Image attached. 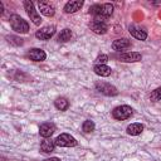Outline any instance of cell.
Returning <instances> with one entry per match:
<instances>
[{
	"label": "cell",
	"instance_id": "cell-1",
	"mask_svg": "<svg viewBox=\"0 0 161 161\" xmlns=\"http://www.w3.org/2000/svg\"><path fill=\"white\" fill-rule=\"evenodd\" d=\"M89 13L94 15V19H99V20H106L108 16L112 15L113 13V5L109 3L102 4V5H92L89 8Z\"/></svg>",
	"mask_w": 161,
	"mask_h": 161
},
{
	"label": "cell",
	"instance_id": "cell-2",
	"mask_svg": "<svg viewBox=\"0 0 161 161\" xmlns=\"http://www.w3.org/2000/svg\"><path fill=\"white\" fill-rule=\"evenodd\" d=\"M9 21H10V26H11L13 30H15L16 33L25 34V33L29 31V24H28L26 20H24L21 16H19V15H16V14H13V15H10Z\"/></svg>",
	"mask_w": 161,
	"mask_h": 161
},
{
	"label": "cell",
	"instance_id": "cell-3",
	"mask_svg": "<svg viewBox=\"0 0 161 161\" xmlns=\"http://www.w3.org/2000/svg\"><path fill=\"white\" fill-rule=\"evenodd\" d=\"M132 113H133V109H132L130 106H126V104L118 106V107L113 108V111H112L113 118L119 119V121H123V119L130 118V117L132 116Z\"/></svg>",
	"mask_w": 161,
	"mask_h": 161
},
{
	"label": "cell",
	"instance_id": "cell-4",
	"mask_svg": "<svg viewBox=\"0 0 161 161\" xmlns=\"http://www.w3.org/2000/svg\"><path fill=\"white\" fill-rule=\"evenodd\" d=\"M96 89L104 94V96H117L118 94V91L114 86H112L111 83H107V82H97L96 83Z\"/></svg>",
	"mask_w": 161,
	"mask_h": 161
},
{
	"label": "cell",
	"instance_id": "cell-5",
	"mask_svg": "<svg viewBox=\"0 0 161 161\" xmlns=\"http://www.w3.org/2000/svg\"><path fill=\"white\" fill-rule=\"evenodd\" d=\"M55 145L59 147H74L77 146V140L68 133H62L55 138Z\"/></svg>",
	"mask_w": 161,
	"mask_h": 161
},
{
	"label": "cell",
	"instance_id": "cell-6",
	"mask_svg": "<svg viewBox=\"0 0 161 161\" xmlns=\"http://www.w3.org/2000/svg\"><path fill=\"white\" fill-rule=\"evenodd\" d=\"M24 9L26 10L28 15L30 16V20H31L35 25H40V23H42V18H40V15L38 14V11L35 10L34 4H33L30 0H25V1H24Z\"/></svg>",
	"mask_w": 161,
	"mask_h": 161
},
{
	"label": "cell",
	"instance_id": "cell-7",
	"mask_svg": "<svg viewBox=\"0 0 161 161\" xmlns=\"http://www.w3.org/2000/svg\"><path fill=\"white\" fill-rule=\"evenodd\" d=\"M89 28L96 34H106L108 30V25L106 20H99V19H93L89 23Z\"/></svg>",
	"mask_w": 161,
	"mask_h": 161
},
{
	"label": "cell",
	"instance_id": "cell-8",
	"mask_svg": "<svg viewBox=\"0 0 161 161\" xmlns=\"http://www.w3.org/2000/svg\"><path fill=\"white\" fill-rule=\"evenodd\" d=\"M54 34H55V26L54 25H47V26H43L42 29L36 30L35 36L38 39H40V40H48Z\"/></svg>",
	"mask_w": 161,
	"mask_h": 161
},
{
	"label": "cell",
	"instance_id": "cell-9",
	"mask_svg": "<svg viewBox=\"0 0 161 161\" xmlns=\"http://www.w3.org/2000/svg\"><path fill=\"white\" fill-rule=\"evenodd\" d=\"M117 59L125 63H135V62L141 60L142 55L141 53H137V52H126V53H121L119 55H117Z\"/></svg>",
	"mask_w": 161,
	"mask_h": 161
},
{
	"label": "cell",
	"instance_id": "cell-10",
	"mask_svg": "<svg viewBox=\"0 0 161 161\" xmlns=\"http://www.w3.org/2000/svg\"><path fill=\"white\" fill-rule=\"evenodd\" d=\"M128 31L133 38H136L138 40H146V38H147V31L143 28H141L140 25H136V24L130 25Z\"/></svg>",
	"mask_w": 161,
	"mask_h": 161
},
{
	"label": "cell",
	"instance_id": "cell-11",
	"mask_svg": "<svg viewBox=\"0 0 161 161\" xmlns=\"http://www.w3.org/2000/svg\"><path fill=\"white\" fill-rule=\"evenodd\" d=\"M132 43L130 39L127 38H119V39H116L113 40L112 43V49L116 50V52H122V50H126L128 48H131Z\"/></svg>",
	"mask_w": 161,
	"mask_h": 161
},
{
	"label": "cell",
	"instance_id": "cell-12",
	"mask_svg": "<svg viewBox=\"0 0 161 161\" xmlns=\"http://www.w3.org/2000/svg\"><path fill=\"white\" fill-rule=\"evenodd\" d=\"M54 131H55V126H54V123H52V122H45V123H43V125L39 127V135H40L42 137H44V138L50 137V136L54 133Z\"/></svg>",
	"mask_w": 161,
	"mask_h": 161
},
{
	"label": "cell",
	"instance_id": "cell-13",
	"mask_svg": "<svg viewBox=\"0 0 161 161\" xmlns=\"http://www.w3.org/2000/svg\"><path fill=\"white\" fill-rule=\"evenodd\" d=\"M38 8H39L40 13L43 15H45V16H53L54 13H55L54 6L48 1H39L38 3Z\"/></svg>",
	"mask_w": 161,
	"mask_h": 161
},
{
	"label": "cell",
	"instance_id": "cell-14",
	"mask_svg": "<svg viewBox=\"0 0 161 161\" xmlns=\"http://www.w3.org/2000/svg\"><path fill=\"white\" fill-rule=\"evenodd\" d=\"M28 57H29L31 60H34V62H42V60H44V59L47 58V54H45V52H44L43 49L33 48V49H30V50L28 52Z\"/></svg>",
	"mask_w": 161,
	"mask_h": 161
},
{
	"label": "cell",
	"instance_id": "cell-15",
	"mask_svg": "<svg viewBox=\"0 0 161 161\" xmlns=\"http://www.w3.org/2000/svg\"><path fill=\"white\" fill-rule=\"evenodd\" d=\"M82 6H83V1L82 0H72V1H68L64 5V11L67 14H73V13L78 11Z\"/></svg>",
	"mask_w": 161,
	"mask_h": 161
},
{
	"label": "cell",
	"instance_id": "cell-16",
	"mask_svg": "<svg viewBox=\"0 0 161 161\" xmlns=\"http://www.w3.org/2000/svg\"><path fill=\"white\" fill-rule=\"evenodd\" d=\"M55 140H52V138H45L44 141H42L40 143V151H43L44 153H50L54 151L55 148Z\"/></svg>",
	"mask_w": 161,
	"mask_h": 161
},
{
	"label": "cell",
	"instance_id": "cell-17",
	"mask_svg": "<svg viewBox=\"0 0 161 161\" xmlns=\"http://www.w3.org/2000/svg\"><path fill=\"white\" fill-rule=\"evenodd\" d=\"M93 70L97 75H101V77H108L112 72V69L106 64H96L93 67Z\"/></svg>",
	"mask_w": 161,
	"mask_h": 161
},
{
	"label": "cell",
	"instance_id": "cell-18",
	"mask_svg": "<svg viewBox=\"0 0 161 161\" xmlns=\"http://www.w3.org/2000/svg\"><path fill=\"white\" fill-rule=\"evenodd\" d=\"M126 131L131 136H138L143 131V125L142 123H131L130 126H127Z\"/></svg>",
	"mask_w": 161,
	"mask_h": 161
},
{
	"label": "cell",
	"instance_id": "cell-19",
	"mask_svg": "<svg viewBox=\"0 0 161 161\" xmlns=\"http://www.w3.org/2000/svg\"><path fill=\"white\" fill-rule=\"evenodd\" d=\"M54 106L59 111H65L68 107H69V101L65 98V97H59L54 101Z\"/></svg>",
	"mask_w": 161,
	"mask_h": 161
},
{
	"label": "cell",
	"instance_id": "cell-20",
	"mask_svg": "<svg viewBox=\"0 0 161 161\" xmlns=\"http://www.w3.org/2000/svg\"><path fill=\"white\" fill-rule=\"evenodd\" d=\"M70 38H72V30L68 29V28L60 30V33H59V35H58V40L62 42V43H65V42L70 40Z\"/></svg>",
	"mask_w": 161,
	"mask_h": 161
},
{
	"label": "cell",
	"instance_id": "cell-21",
	"mask_svg": "<svg viewBox=\"0 0 161 161\" xmlns=\"http://www.w3.org/2000/svg\"><path fill=\"white\" fill-rule=\"evenodd\" d=\"M94 127H96V125H94V122L91 121V119L84 121L83 125H82V130H83V132H86V133H91L92 131H94Z\"/></svg>",
	"mask_w": 161,
	"mask_h": 161
},
{
	"label": "cell",
	"instance_id": "cell-22",
	"mask_svg": "<svg viewBox=\"0 0 161 161\" xmlns=\"http://www.w3.org/2000/svg\"><path fill=\"white\" fill-rule=\"evenodd\" d=\"M150 101L152 102H157V101H161V87L153 89L150 94Z\"/></svg>",
	"mask_w": 161,
	"mask_h": 161
},
{
	"label": "cell",
	"instance_id": "cell-23",
	"mask_svg": "<svg viewBox=\"0 0 161 161\" xmlns=\"http://www.w3.org/2000/svg\"><path fill=\"white\" fill-rule=\"evenodd\" d=\"M6 39H8V42H9L10 44L16 45V47H19V45H21V44H23V39H21V38H19V36H15V35H8V36H6Z\"/></svg>",
	"mask_w": 161,
	"mask_h": 161
},
{
	"label": "cell",
	"instance_id": "cell-24",
	"mask_svg": "<svg viewBox=\"0 0 161 161\" xmlns=\"http://www.w3.org/2000/svg\"><path fill=\"white\" fill-rule=\"evenodd\" d=\"M107 62H108V57L106 54H101L96 59V64H106Z\"/></svg>",
	"mask_w": 161,
	"mask_h": 161
},
{
	"label": "cell",
	"instance_id": "cell-25",
	"mask_svg": "<svg viewBox=\"0 0 161 161\" xmlns=\"http://www.w3.org/2000/svg\"><path fill=\"white\" fill-rule=\"evenodd\" d=\"M44 161H60L58 157H50V158H47V160H44Z\"/></svg>",
	"mask_w": 161,
	"mask_h": 161
}]
</instances>
